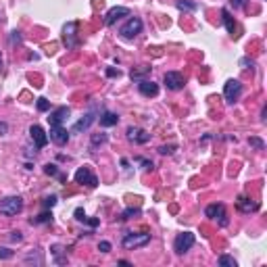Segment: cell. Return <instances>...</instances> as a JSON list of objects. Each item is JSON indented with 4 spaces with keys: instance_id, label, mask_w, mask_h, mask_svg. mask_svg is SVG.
<instances>
[{
    "instance_id": "e0dca14e",
    "label": "cell",
    "mask_w": 267,
    "mask_h": 267,
    "mask_svg": "<svg viewBox=\"0 0 267 267\" xmlns=\"http://www.w3.org/2000/svg\"><path fill=\"white\" fill-rule=\"evenodd\" d=\"M236 207H238V211H242V213H252V211L259 209L257 202H252L250 199H247V196H238Z\"/></svg>"
},
{
    "instance_id": "836d02e7",
    "label": "cell",
    "mask_w": 267,
    "mask_h": 267,
    "mask_svg": "<svg viewBox=\"0 0 267 267\" xmlns=\"http://www.w3.org/2000/svg\"><path fill=\"white\" fill-rule=\"evenodd\" d=\"M244 4H247V0H230V6H234V9H242Z\"/></svg>"
},
{
    "instance_id": "83f0119b",
    "label": "cell",
    "mask_w": 267,
    "mask_h": 267,
    "mask_svg": "<svg viewBox=\"0 0 267 267\" xmlns=\"http://www.w3.org/2000/svg\"><path fill=\"white\" fill-rule=\"evenodd\" d=\"M38 111H50V102L46 98H38Z\"/></svg>"
},
{
    "instance_id": "d590c367",
    "label": "cell",
    "mask_w": 267,
    "mask_h": 267,
    "mask_svg": "<svg viewBox=\"0 0 267 267\" xmlns=\"http://www.w3.org/2000/svg\"><path fill=\"white\" fill-rule=\"evenodd\" d=\"M13 257V252L9 249H0V259H11Z\"/></svg>"
},
{
    "instance_id": "f546056e",
    "label": "cell",
    "mask_w": 267,
    "mask_h": 267,
    "mask_svg": "<svg viewBox=\"0 0 267 267\" xmlns=\"http://www.w3.org/2000/svg\"><path fill=\"white\" fill-rule=\"evenodd\" d=\"M44 171H46L48 175H59V178L63 180V175L59 173V169H57V165H46V167H44Z\"/></svg>"
},
{
    "instance_id": "7402d4cb",
    "label": "cell",
    "mask_w": 267,
    "mask_h": 267,
    "mask_svg": "<svg viewBox=\"0 0 267 267\" xmlns=\"http://www.w3.org/2000/svg\"><path fill=\"white\" fill-rule=\"evenodd\" d=\"M146 73H150V67H140V69H134V71H132V80L140 82V80H142V75H146Z\"/></svg>"
},
{
    "instance_id": "9a60e30c",
    "label": "cell",
    "mask_w": 267,
    "mask_h": 267,
    "mask_svg": "<svg viewBox=\"0 0 267 267\" xmlns=\"http://www.w3.org/2000/svg\"><path fill=\"white\" fill-rule=\"evenodd\" d=\"M71 115V109L69 107H59V109H54V111H50V117H48V121H50V125H54V123H61L63 125V121Z\"/></svg>"
},
{
    "instance_id": "7c38bea8",
    "label": "cell",
    "mask_w": 267,
    "mask_h": 267,
    "mask_svg": "<svg viewBox=\"0 0 267 267\" xmlns=\"http://www.w3.org/2000/svg\"><path fill=\"white\" fill-rule=\"evenodd\" d=\"M128 140L136 144H146L150 140V134L142 128H128Z\"/></svg>"
},
{
    "instance_id": "d4e9b609",
    "label": "cell",
    "mask_w": 267,
    "mask_h": 267,
    "mask_svg": "<svg viewBox=\"0 0 267 267\" xmlns=\"http://www.w3.org/2000/svg\"><path fill=\"white\" fill-rule=\"evenodd\" d=\"M52 221V213H42V215H38L36 219H32V223H50Z\"/></svg>"
},
{
    "instance_id": "ffe728a7",
    "label": "cell",
    "mask_w": 267,
    "mask_h": 267,
    "mask_svg": "<svg viewBox=\"0 0 267 267\" xmlns=\"http://www.w3.org/2000/svg\"><path fill=\"white\" fill-rule=\"evenodd\" d=\"M175 6H178L180 11H186V13H194L196 9H199V4L190 2V0H178V2H175Z\"/></svg>"
},
{
    "instance_id": "d6a6232c",
    "label": "cell",
    "mask_w": 267,
    "mask_h": 267,
    "mask_svg": "<svg viewBox=\"0 0 267 267\" xmlns=\"http://www.w3.org/2000/svg\"><path fill=\"white\" fill-rule=\"evenodd\" d=\"M98 250H100V252H109V250H111V242L102 240L100 244H98Z\"/></svg>"
},
{
    "instance_id": "8992f818",
    "label": "cell",
    "mask_w": 267,
    "mask_h": 267,
    "mask_svg": "<svg viewBox=\"0 0 267 267\" xmlns=\"http://www.w3.org/2000/svg\"><path fill=\"white\" fill-rule=\"evenodd\" d=\"M163 82H165L167 88L173 90V92H178V90H182L186 86V77L182 73H178V71H167L165 77H163Z\"/></svg>"
},
{
    "instance_id": "cb8c5ba5",
    "label": "cell",
    "mask_w": 267,
    "mask_h": 267,
    "mask_svg": "<svg viewBox=\"0 0 267 267\" xmlns=\"http://www.w3.org/2000/svg\"><path fill=\"white\" fill-rule=\"evenodd\" d=\"M50 250H52V255H54V259H57V263H65V261H67V259H63V257H61V252H63V250H65V249H63V247H61V244H54V247H52Z\"/></svg>"
},
{
    "instance_id": "4316f807",
    "label": "cell",
    "mask_w": 267,
    "mask_h": 267,
    "mask_svg": "<svg viewBox=\"0 0 267 267\" xmlns=\"http://www.w3.org/2000/svg\"><path fill=\"white\" fill-rule=\"evenodd\" d=\"M107 134H94V136H92V146H98V144H104V142H107Z\"/></svg>"
},
{
    "instance_id": "f35d334b",
    "label": "cell",
    "mask_w": 267,
    "mask_h": 267,
    "mask_svg": "<svg viewBox=\"0 0 267 267\" xmlns=\"http://www.w3.org/2000/svg\"><path fill=\"white\" fill-rule=\"evenodd\" d=\"M0 69H2V54H0Z\"/></svg>"
},
{
    "instance_id": "6da1fadb",
    "label": "cell",
    "mask_w": 267,
    "mask_h": 267,
    "mask_svg": "<svg viewBox=\"0 0 267 267\" xmlns=\"http://www.w3.org/2000/svg\"><path fill=\"white\" fill-rule=\"evenodd\" d=\"M149 242H150V234H146V232H128V234L123 236V240H121L123 249H128V250L146 247Z\"/></svg>"
},
{
    "instance_id": "603a6c76",
    "label": "cell",
    "mask_w": 267,
    "mask_h": 267,
    "mask_svg": "<svg viewBox=\"0 0 267 267\" xmlns=\"http://www.w3.org/2000/svg\"><path fill=\"white\" fill-rule=\"evenodd\" d=\"M219 265H221V267H236L238 263H236V259H234V257H230V255H221V257H219Z\"/></svg>"
},
{
    "instance_id": "52a82bcc",
    "label": "cell",
    "mask_w": 267,
    "mask_h": 267,
    "mask_svg": "<svg viewBox=\"0 0 267 267\" xmlns=\"http://www.w3.org/2000/svg\"><path fill=\"white\" fill-rule=\"evenodd\" d=\"M240 94H242V83L238 80H228L226 86H223V96H226V100L234 102L240 98Z\"/></svg>"
},
{
    "instance_id": "8fae6325",
    "label": "cell",
    "mask_w": 267,
    "mask_h": 267,
    "mask_svg": "<svg viewBox=\"0 0 267 267\" xmlns=\"http://www.w3.org/2000/svg\"><path fill=\"white\" fill-rule=\"evenodd\" d=\"M205 215L207 217H211V219H219V223L221 226H228V219H226V207L221 205H209L207 209H205Z\"/></svg>"
},
{
    "instance_id": "9c48e42d",
    "label": "cell",
    "mask_w": 267,
    "mask_h": 267,
    "mask_svg": "<svg viewBox=\"0 0 267 267\" xmlns=\"http://www.w3.org/2000/svg\"><path fill=\"white\" fill-rule=\"evenodd\" d=\"M121 17H130V9L128 6H113L104 17V25H115Z\"/></svg>"
},
{
    "instance_id": "30bf717a",
    "label": "cell",
    "mask_w": 267,
    "mask_h": 267,
    "mask_svg": "<svg viewBox=\"0 0 267 267\" xmlns=\"http://www.w3.org/2000/svg\"><path fill=\"white\" fill-rule=\"evenodd\" d=\"M75 30H77V23L71 21V23H67L63 27V44L67 48H75L77 46V38H75Z\"/></svg>"
},
{
    "instance_id": "74e56055",
    "label": "cell",
    "mask_w": 267,
    "mask_h": 267,
    "mask_svg": "<svg viewBox=\"0 0 267 267\" xmlns=\"http://www.w3.org/2000/svg\"><path fill=\"white\" fill-rule=\"evenodd\" d=\"M107 75L113 77V75H119V69H107Z\"/></svg>"
},
{
    "instance_id": "44dd1931",
    "label": "cell",
    "mask_w": 267,
    "mask_h": 267,
    "mask_svg": "<svg viewBox=\"0 0 267 267\" xmlns=\"http://www.w3.org/2000/svg\"><path fill=\"white\" fill-rule=\"evenodd\" d=\"M75 219L82 221V223H88V226H92V228L98 226V219H88L86 213H83V209H75Z\"/></svg>"
},
{
    "instance_id": "f1b7e54d",
    "label": "cell",
    "mask_w": 267,
    "mask_h": 267,
    "mask_svg": "<svg viewBox=\"0 0 267 267\" xmlns=\"http://www.w3.org/2000/svg\"><path fill=\"white\" fill-rule=\"evenodd\" d=\"M136 215H140V209H125L123 211V219H130V217H136Z\"/></svg>"
},
{
    "instance_id": "5b68a950",
    "label": "cell",
    "mask_w": 267,
    "mask_h": 267,
    "mask_svg": "<svg viewBox=\"0 0 267 267\" xmlns=\"http://www.w3.org/2000/svg\"><path fill=\"white\" fill-rule=\"evenodd\" d=\"M75 182L82 186H88V188H96L98 186V178L92 173L90 167H80V169L75 171Z\"/></svg>"
},
{
    "instance_id": "2e32d148",
    "label": "cell",
    "mask_w": 267,
    "mask_h": 267,
    "mask_svg": "<svg viewBox=\"0 0 267 267\" xmlns=\"http://www.w3.org/2000/svg\"><path fill=\"white\" fill-rule=\"evenodd\" d=\"M94 119H96V111H90V113H86V115H83V117L80 119V121H77V123L73 125V132L77 134V132H83V130H88L90 125L94 123Z\"/></svg>"
},
{
    "instance_id": "ac0fdd59",
    "label": "cell",
    "mask_w": 267,
    "mask_h": 267,
    "mask_svg": "<svg viewBox=\"0 0 267 267\" xmlns=\"http://www.w3.org/2000/svg\"><path fill=\"white\" fill-rule=\"evenodd\" d=\"M119 123V115L117 113H111V111H104L100 115V125L104 128H111V125H117Z\"/></svg>"
},
{
    "instance_id": "ba28073f",
    "label": "cell",
    "mask_w": 267,
    "mask_h": 267,
    "mask_svg": "<svg viewBox=\"0 0 267 267\" xmlns=\"http://www.w3.org/2000/svg\"><path fill=\"white\" fill-rule=\"evenodd\" d=\"M48 138H50L57 146H65L69 142V132L63 128L61 123H54V125H50V136Z\"/></svg>"
},
{
    "instance_id": "4dcf8cb0",
    "label": "cell",
    "mask_w": 267,
    "mask_h": 267,
    "mask_svg": "<svg viewBox=\"0 0 267 267\" xmlns=\"http://www.w3.org/2000/svg\"><path fill=\"white\" fill-rule=\"evenodd\" d=\"M54 205H57V196H54V194L46 196V199H44V207H54Z\"/></svg>"
},
{
    "instance_id": "484cf974",
    "label": "cell",
    "mask_w": 267,
    "mask_h": 267,
    "mask_svg": "<svg viewBox=\"0 0 267 267\" xmlns=\"http://www.w3.org/2000/svg\"><path fill=\"white\" fill-rule=\"evenodd\" d=\"M249 144H250V146H255L257 150H263V149H265V142H263V140H261V138H255V136H250V138H249Z\"/></svg>"
},
{
    "instance_id": "d6986e66",
    "label": "cell",
    "mask_w": 267,
    "mask_h": 267,
    "mask_svg": "<svg viewBox=\"0 0 267 267\" xmlns=\"http://www.w3.org/2000/svg\"><path fill=\"white\" fill-rule=\"evenodd\" d=\"M221 17H223V23H226V30L234 36V32H236V23H234V17L230 15V11L228 9H223L221 11Z\"/></svg>"
},
{
    "instance_id": "277c9868",
    "label": "cell",
    "mask_w": 267,
    "mask_h": 267,
    "mask_svg": "<svg viewBox=\"0 0 267 267\" xmlns=\"http://www.w3.org/2000/svg\"><path fill=\"white\" fill-rule=\"evenodd\" d=\"M140 32H142V19H138V17H130L128 21H125V25L119 30V33H121L125 40L136 38Z\"/></svg>"
},
{
    "instance_id": "1f68e13d",
    "label": "cell",
    "mask_w": 267,
    "mask_h": 267,
    "mask_svg": "<svg viewBox=\"0 0 267 267\" xmlns=\"http://www.w3.org/2000/svg\"><path fill=\"white\" fill-rule=\"evenodd\" d=\"M136 163L144 165V169H152V161H146V159H142V157H138V159H136Z\"/></svg>"
},
{
    "instance_id": "e575fe53",
    "label": "cell",
    "mask_w": 267,
    "mask_h": 267,
    "mask_svg": "<svg viewBox=\"0 0 267 267\" xmlns=\"http://www.w3.org/2000/svg\"><path fill=\"white\" fill-rule=\"evenodd\" d=\"M173 150H175V146H161V149H159L161 154H171Z\"/></svg>"
},
{
    "instance_id": "5bb4252c",
    "label": "cell",
    "mask_w": 267,
    "mask_h": 267,
    "mask_svg": "<svg viewBox=\"0 0 267 267\" xmlns=\"http://www.w3.org/2000/svg\"><path fill=\"white\" fill-rule=\"evenodd\" d=\"M138 90H140V94L142 96H157L159 94V86L154 82H150V80H140L138 82Z\"/></svg>"
},
{
    "instance_id": "4fadbf2b",
    "label": "cell",
    "mask_w": 267,
    "mask_h": 267,
    "mask_svg": "<svg viewBox=\"0 0 267 267\" xmlns=\"http://www.w3.org/2000/svg\"><path fill=\"white\" fill-rule=\"evenodd\" d=\"M30 136H32L33 142H36L38 149H44V146L48 144V136H46V132L42 130L40 125H32V128H30Z\"/></svg>"
},
{
    "instance_id": "8d00e7d4",
    "label": "cell",
    "mask_w": 267,
    "mask_h": 267,
    "mask_svg": "<svg viewBox=\"0 0 267 267\" xmlns=\"http://www.w3.org/2000/svg\"><path fill=\"white\" fill-rule=\"evenodd\" d=\"M11 240H15V242H21V240H23L21 232H13V234H11Z\"/></svg>"
},
{
    "instance_id": "7a4b0ae2",
    "label": "cell",
    "mask_w": 267,
    "mask_h": 267,
    "mask_svg": "<svg viewBox=\"0 0 267 267\" xmlns=\"http://www.w3.org/2000/svg\"><path fill=\"white\" fill-rule=\"evenodd\" d=\"M21 209H23V199L21 196H6V199L0 200V213L6 217L17 215Z\"/></svg>"
},
{
    "instance_id": "3957f363",
    "label": "cell",
    "mask_w": 267,
    "mask_h": 267,
    "mask_svg": "<svg viewBox=\"0 0 267 267\" xmlns=\"http://www.w3.org/2000/svg\"><path fill=\"white\" fill-rule=\"evenodd\" d=\"M194 242H196V238L192 232H182V234L175 236V240H173V249L178 255H184V252H188L192 247H194Z\"/></svg>"
}]
</instances>
